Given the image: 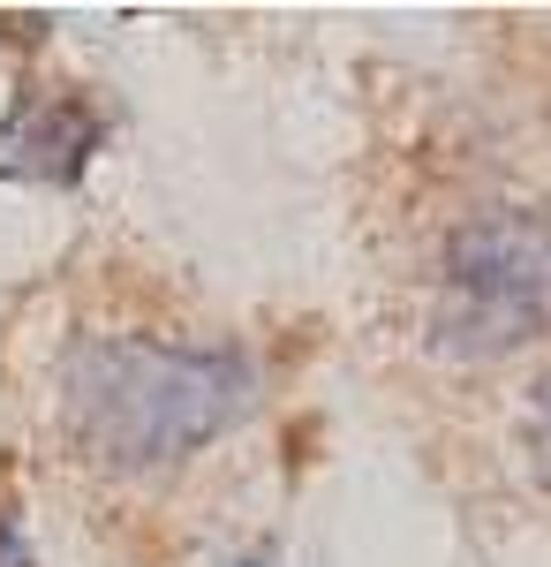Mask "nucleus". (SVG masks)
I'll return each instance as SVG.
<instances>
[{"mask_svg":"<svg viewBox=\"0 0 551 567\" xmlns=\"http://www.w3.org/2000/svg\"><path fill=\"white\" fill-rule=\"evenodd\" d=\"M521 446H529V470L551 492V371L529 386V416H521Z\"/></svg>","mask_w":551,"mask_h":567,"instance_id":"obj_4","label":"nucleus"},{"mask_svg":"<svg viewBox=\"0 0 551 567\" xmlns=\"http://www.w3.org/2000/svg\"><path fill=\"white\" fill-rule=\"evenodd\" d=\"M257 401V371L235 349L152 341V333H84L61 349L53 416L76 454L106 470H167L235 432Z\"/></svg>","mask_w":551,"mask_h":567,"instance_id":"obj_1","label":"nucleus"},{"mask_svg":"<svg viewBox=\"0 0 551 567\" xmlns=\"http://www.w3.org/2000/svg\"><path fill=\"white\" fill-rule=\"evenodd\" d=\"M430 333L446 355L491 363L551 333V219L529 205H491L446 235Z\"/></svg>","mask_w":551,"mask_h":567,"instance_id":"obj_2","label":"nucleus"},{"mask_svg":"<svg viewBox=\"0 0 551 567\" xmlns=\"http://www.w3.org/2000/svg\"><path fill=\"white\" fill-rule=\"evenodd\" d=\"M242 567H264V560H242Z\"/></svg>","mask_w":551,"mask_h":567,"instance_id":"obj_6","label":"nucleus"},{"mask_svg":"<svg viewBox=\"0 0 551 567\" xmlns=\"http://www.w3.org/2000/svg\"><path fill=\"white\" fill-rule=\"evenodd\" d=\"M0 567H31V553H23V529H15V515L0 507Z\"/></svg>","mask_w":551,"mask_h":567,"instance_id":"obj_5","label":"nucleus"},{"mask_svg":"<svg viewBox=\"0 0 551 567\" xmlns=\"http://www.w3.org/2000/svg\"><path fill=\"white\" fill-rule=\"evenodd\" d=\"M114 136V114L69 84H23L0 106V182L23 189H76L98 144Z\"/></svg>","mask_w":551,"mask_h":567,"instance_id":"obj_3","label":"nucleus"}]
</instances>
